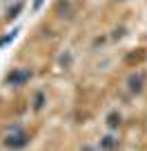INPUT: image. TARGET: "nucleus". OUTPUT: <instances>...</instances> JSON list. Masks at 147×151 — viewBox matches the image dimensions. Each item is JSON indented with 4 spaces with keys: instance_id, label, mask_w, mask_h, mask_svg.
Returning <instances> with one entry per match:
<instances>
[{
    "instance_id": "1",
    "label": "nucleus",
    "mask_w": 147,
    "mask_h": 151,
    "mask_svg": "<svg viewBox=\"0 0 147 151\" xmlns=\"http://www.w3.org/2000/svg\"><path fill=\"white\" fill-rule=\"evenodd\" d=\"M7 142H9V145H14L16 149H18L20 145H25V138H9V140H7Z\"/></svg>"
}]
</instances>
